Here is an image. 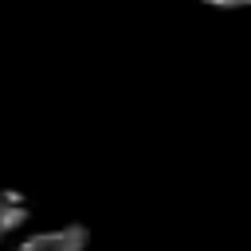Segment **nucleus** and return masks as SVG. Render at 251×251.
Masks as SVG:
<instances>
[{"mask_svg": "<svg viewBox=\"0 0 251 251\" xmlns=\"http://www.w3.org/2000/svg\"><path fill=\"white\" fill-rule=\"evenodd\" d=\"M204 4H216V8H243V4H251V0H204Z\"/></svg>", "mask_w": 251, "mask_h": 251, "instance_id": "nucleus-3", "label": "nucleus"}, {"mask_svg": "<svg viewBox=\"0 0 251 251\" xmlns=\"http://www.w3.org/2000/svg\"><path fill=\"white\" fill-rule=\"evenodd\" d=\"M31 220V200L20 188H0V239L20 231Z\"/></svg>", "mask_w": 251, "mask_h": 251, "instance_id": "nucleus-2", "label": "nucleus"}, {"mask_svg": "<svg viewBox=\"0 0 251 251\" xmlns=\"http://www.w3.org/2000/svg\"><path fill=\"white\" fill-rule=\"evenodd\" d=\"M86 243H90L86 224H63V227L27 235V239L16 243L12 251H86Z\"/></svg>", "mask_w": 251, "mask_h": 251, "instance_id": "nucleus-1", "label": "nucleus"}]
</instances>
